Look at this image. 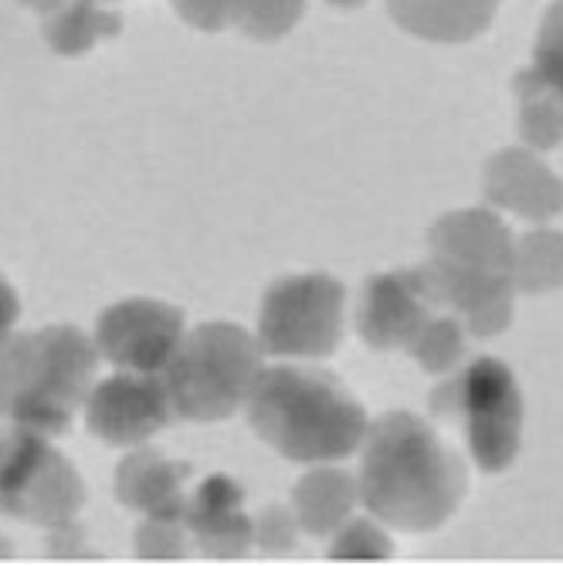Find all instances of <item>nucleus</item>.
I'll return each instance as SVG.
<instances>
[{
    "label": "nucleus",
    "mask_w": 563,
    "mask_h": 566,
    "mask_svg": "<svg viewBox=\"0 0 563 566\" xmlns=\"http://www.w3.org/2000/svg\"><path fill=\"white\" fill-rule=\"evenodd\" d=\"M466 485V461L418 415L394 410L367 428L356 492L374 520L407 533H431L455 516Z\"/></svg>",
    "instance_id": "1"
},
{
    "label": "nucleus",
    "mask_w": 563,
    "mask_h": 566,
    "mask_svg": "<svg viewBox=\"0 0 563 566\" xmlns=\"http://www.w3.org/2000/svg\"><path fill=\"white\" fill-rule=\"evenodd\" d=\"M251 431L292 461H336L364 444V407L323 370L262 367L248 394Z\"/></svg>",
    "instance_id": "2"
},
{
    "label": "nucleus",
    "mask_w": 563,
    "mask_h": 566,
    "mask_svg": "<svg viewBox=\"0 0 563 566\" xmlns=\"http://www.w3.org/2000/svg\"><path fill=\"white\" fill-rule=\"evenodd\" d=\"M95 349L75 329L0 336V418L59 434L85 400Z\"/></svg>",
    "instance_id": "3"
},
{
    "label": "nucleus",
    "mask_w": 563,
    "mask_h": 566,
    "mask_svg": "<svg viewBox=\"0 0 563 566\" xmlns=\"http://www.w3.org/2000/svg\"><path fill=\"white\" fill-rule=\"evenodd\" d=\"M262 374V349L228 323H208L180 339L167 364V390L180 418L221 421L248 400Z\"/></svg>",
    "instance_id": "4"
},
{
    "label": "nucleus",
    "mask_w": 563,
    "mask_h": 566,
    "mask_svg": "<svg viewBox=\"0 0 563 566\" xmlns=\"http://www.w3.org/2000/svg\"><path fill=\"white\" fill-rule=\"evenodd\" d=\"M431 410L466 434L482 472H505L523 441V397L502 359L479 356L431 394Z\"/></svg>",
    "instance_id": "5"
},
{
    "label": "nucleus",
    "mask_w": 563,
    "mask_h": 566,
    "mask_svg": "<svg viewBox=\"0 0 563 566\" xmlns=\"http://www.w3.org/2000/svg\"><path fill=\"white\" fill-rule=\"evenodd\" d=\"M343 339V285L326 275L279 282L262 305L259 343L285 356H326Z\"/></svg>",
    "instance_id": "6"
},
{
    "label": "nucleus",
    "mask_w": 563,
    "mask_h": 566,
    "mask_svg": "<svg viewBox=\"0 0 563 566\" xmlns=\"http://www.w3.org/2000/svg\"><path fill=\"white\" fill-rule=\"evenodd\" d=\"M82 502V489L69 461H62L41 438L18 434L0 444V509L21 520L65 526Z\"/></svg>",
    "instance_id": "7"
},
{
    "label": "nucleus",
    "mask_w": 563,
    "mask_h": 566,
    "mask_svg": "<svg viewBox=\"0 0 563 566\" xmlns=\"http://www.w3.org/2000/svg\"><path fill=\"white\" fill-rule=\"evenodd\" d=\"M180 329L184 319L174 305L164 302H146V298H129L98 319L95 346L110 364L136 374H160L174 359L180 346Z\"/></svg>",
    "instance_id": "8"
},
{
    "label": "nucleus",
    "mask_w": 563,
    "mask_h": 566,
    "mask_svg": "<svg viewBox=\"0 0 563 566\" xmlns=\"http://www.w3.org/2000/svg\"><path fill=\"white\" fill-rule=\"evenodd\" d=\"M425 295L435 308L462 319L472 336H496L513 319V279L502 272H482L448 262L435 254L431 262L415 269Z\"/></svg>",
    "instance_id": "9"
},
{
    "label": "nucleus",
    "mask_w": 563,
    "mask_h": 566,
    "mask_svg": "<svg viewBox=\"0 0 563 566\" xmlns=\"http://www.w3.org/2000/svg\"><path fill=\"white\" fill-rule=\"evenodd\" d=\"M174 415L170 390L153 374H116L88 397V431L110 444H136L160 431Z\"/></svg>",
    "instance_id": "10"
},
{
    "label": "nucleus",
    "mask_w": 563,
    "mask_h": 566,
    "mask_svg": "<svg viewBox=\"0 0 563 566\" xmlns=\"http://www.w3.org/2000/svg\"><path fill=\"white\" fill-rule=\"evenodd\" d=\"M431 316L435 305L425 295L415 269H404L371 279L361 298L356 326L374 349H411Z\"/></svg>",
    "instance_id": "11"
},
{
    "label": "nucleus",
    "mask_w": 563,
    "mask_h": 566,
    "mask_svg": "<svg viewBox=\"0 0 563 566\" xmlns=\"http://www.w3.org/2000/svg\"><path fill=\"white\" fill-rule=\"evenodd\" d=\"M486 197L530 221L563 211V180L536 157V149H502L486 167Z\"/></svg>",
    "instance_id": "12"
},
{
    "label": "nucleus",
    "mask_w": 563,
    "mask_h": 566,
    "mask_svg": "<svg viewBox=\"0 0 563 566\" xmlns=\"http://www.w3.org/2000/svg\"><path fill=\"white\" fill-rule=\"evenodd\" d=\"M513 231L499 221V214L486 208L451 211L431 228V251L448 262L482 269V272H502L509 275L513 265Z\"/></svg>",
    "instance_id": "13"
},
{
    "label": "nucleus",
    "mask_w": 563,
    "mask_h": 566,
    "mask_svg": "<svg viewBox=\"0 0 563 566\" xmlns=\"http://www.w3.org/2000/svg\"><path fill=\"white\" fill-rule=\"evenodd\" d=\"M397 28L435 44H466L489 31L499 0H387Z\"/></svg>",
    "instance_id": "14"
},
{
    "label": "nucleus",
    "mask_w": 563,
    "mask_h": 566,
    "mask_svg": "<svg viewBox=\"0 0 563 566\" xmlns=\"http://www.w3.org/2000/svg\"><path fill=\"white\" fill-rule=\"evenodd\" d=\"M187 526L211 556H241L251 539V523L241 512V489L225 475H211L187 509Z\"/></svg>",
    "instance_id": "15"
},
{
    "label": "nucleus",
    "mask_w": 563,
    "mask_h": 566,
    "mask_svg": "<svg viewBox=\"0 0 563 566\" xmlns=\"http://www.w3.org/2000/svg\"><path fill=\"white\" fill-rule=\"evenodd\" d=\"M184 465H167L160 454H133L116 482V492L129 502V509H143L153 520L170 523L180 516V479Z\"/></svg>",
    "instance_id": "16"
},
{
    "label": "nucleus",
    "mask_w": 563,
    "mask_h": 566,
    "mask_svg": "<svg viewBox=\"0 0 563 566\" xmlns=\"http://www.w3.org/2000/svg\"><path fill=\"white\" fill-rule=\"evenodd\" d=\"M520 98V136L530 149H553L563 143V98L533 72L523 69L517 75Z\"/></svg>",
    "instance_id": "17"
},
{
    "label": "nucleus",
    "mask_w": 563,
    "mask_h": 566,
    "mask_svg": "<svg viewBox=\"0 0 563 566\" xmlns=\"http://www.w3.org/2000/svg\"><path fill=\"white\" fill-rule=\"evenodd\" d=\"M509 279L513 289L540 295L563 285V231L540 228L517 241L513 248V265H509Z\"/></svg>",
    "instance_id": "18"
},
{
    "label": "nucleus",
    "mask_w": 563,
    "mask_h": 566,
    "mask_svg": "<svg viewBox=\"0 0 563 566\" xmlns=\"http://www.w3.org/2000/svg\"><path fill=\"white\" fill-rule=\"evenodd\" d=\"M356 499H361V492H356V485L346 472H316L295 492L302 520L316 536H326L330 530H336L346 520V512L353 509Z\"/></svg>",
    "instance_id": "19"
},
{
    "label": "nucleus",
    "mask_w": 563,
    "mask_h": 566,
    "mask_svg": "<svg viewBox=\"0 0 563 566\" xmlns=\"http://www.w3.org/2000/svg\"><path fill=\"white\" fill-rule=\"evenodd\" d=\"M466 333L469 329L462 326V319L451 313L431 316L407 353H411L428 374H451L466 356Z\"/></svg>",
    "instance_id": "20"
},
{
    "label": "nucleus",
    "mask_w": 563,
    "mask_h": 566,
    "mask_svg": "<svg viewBox=\"0 0 563 566\" xmlns=\"http://www.w3.org/2000/svg\"><path fill=\"white\" fill-rule=\"evenodd\" d=\"M533 72L563 98V0L546 11L540 38H536V55H533Z\"/></svg>",
    "instance_id": "21"
},
{
    "label": "nucleus",
    "mask_w": 563,
    "mask_h": 566,
    "mask_svg": "<svg viewBox=\"0 0 563 566\" xmlns=\"http://www.w3.org/2000/svg\"><path fill=\"white\" fill-rule=\"evenodd\" d=\"M302 0H244L241 24L254 38H275L295 24Z\"/></svg>",
    "instance_id": "22"
},
{
    "label": "nucleus",
    "mask_w": 563,
    "mask_h": 566,
    "mask_svg": "<svg viewBox=\"0 0 563 566\" xmlns=\"http://www.w3.org/2000/svg\"><path fill=\"white\" fill-rule=\"evenodd\" d=\"M384 559L390 556V539L380 533V526L374 523H350L340 536V543L333 546V559Z\"/></svg>",
    "instance_id": "23"
},
{
    "label": "nucleus",
    "mask_w": 563,
    "mask_h": 566,
    "mask_svg": "<svg viewBox=\"0 0 563 566\" xmlns=\"http://www.w3.org/2000/svg\"><path fill=\"white\" fill-rule=\"evenodd\" d=\"M244 0H180V11L190 24L200 28H225L231 21H241Z\"/></svg>",
    "instance_id": "24"
},
{
    "label": "nucleus",
    "mask_w": 563,
    "mask_h": 566,
    "mask_svg": "<svg viewBox=\"0 0 563 566\" xmlns=\"http://www.w3.org/2000/svg\"><path fill=\"white\" fill-rule=\"evenodd\" d=\"M14 319H18V298H14L11 285L0 279V336L14 326Z\"/></svg>",
    "instance_id": "25"
},
{
    "label": "nucleus",
    "mask_w": 563,
    "mask_h": 566,
    "mask_svg": "<svg viewBox=\"0 0 563 566\" xmlns=\"http://www.w3.org/2000/svg\"><path fill=\"white\" fill-rule=\"evenodd\" d=\"M330 4H340V8H356V4H367V0H330Z\"/></svg>",
    "instance_id": "26"
}]
</instances>
